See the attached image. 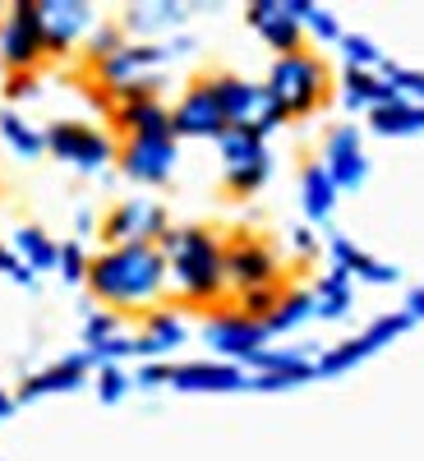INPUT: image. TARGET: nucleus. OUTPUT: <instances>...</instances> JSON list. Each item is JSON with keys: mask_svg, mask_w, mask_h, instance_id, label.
<instances>
[{"mask_svg": "<svg viewBox=\"0 0 424 461\" xmlns=\"http://www.w3.org/2000/svg\"><path fill=\"white\" fill-rule=\"evenodd\" d=\"M93 226H97V221H93V212H79V236H88Z\"/></svg>", "mask_w": 424, "mask_h": 461, "instance_id": "a18cd8bd", "label": "nucleus"}, {"mask_svg": "<svg viewBox=\"0 0 424 461\" xmlns=\"http://www.w3.org/2000/svg\"><path fill=\"white\" fill-rule=\"evenodd\" d=\"M93 360H88V351H74V356H65V360H56V365H47V369H37V374H28L23 383H19V402H37V397H60V393H79L84 383L93 378Z\"/></svg>", "mask_w": 424, "mask_h": 461, "instance_id": "aec40b11", "label": "nucleus"}, {"mask_svg": "<svg viewBox=\"0 0 424 461\" xmlns=\"http://www.w3.org/2000/svg\"><path fill=\"white\" fill-rule=\"evenodd\" d=\"M217 158H221V180L236 199H254L273 180V152H267V139L258 134L226 130L217 139Z\"/></svg>", "mask_w": 424, "mask_h": 461, "instance_id": "423d86ee", "label": "nucleus"}, {"mask_svg": "<svg viewBox=\"0 0 424 461\" xmlns=\"http://www.w3.org/2000/svg\"><path fill=\"white\" fill-rule=\"evenodd\" d=\"M406 314H410V323H415V319L424 323V286H415V291L406 295Z\"/></svg>", "mask_w": 424, "mask_h": 461, "instance_id": "37998d69", "label": "nucleus"}, {"mask_svg": "<svg viewBox=\"0 0 424 461\" xmlns=\"http://www.w3.org/2000/svg\"><path fill=\"white\" fill-rule=\"evenodd\" d=\"M291 249H295V258H314L319 254V236H314L310 226H295L291 230Z\"/></svg>", "mask_w": 424, "mask_h": 461, "instance_id": "79ce46f5", "label": "nucleus"}, {"mask_svg": "<svg viewBox=\"0 0 424 461\" xmlns=\"http://www.w3.org/2000/svg\"><path fill=\"white\" fill-rule=\"evenodd\" d=\"M47 152L56 162L74 167V171H84V176H97L115 162V148L106 130L88 125V121H51L47 125Z\"/></svg>", "mask_w": 424, "mask_h": 461, "instance_id": "6e6552de", "label": "nucleus"}, {"mask_svg": "<svg viewBox=\"0 0 424 461\" xmlns=\"http://www.w3.org/2000/svg\"><path fill=\"white\" fill-rule=\"evenodd\" d=\"M310 319H319L314 314V286H282V295H277V310L267 314V332H295V328H304Z\"/></svg>", "mask_w": 424, "mask_h": 461, "instance_id": "c85d7f7f", "label": "nucleus"}, {"mask_svg": "<svg viewBox=\"0 0 424 461\" xmlns=\"http://www.w3.org/2000/svg\"><path fill=\"white\" fill-rule=\"evenodd\" d=\"M323 171L332 176V185L341 194H356V189L369 180V152H365V139L356 125H332L328 139H323Z\"/></svg>", "mask_w": 424, "mask_h": 461, "instance_id": "dca6fc26", "label": "nucleus"}, {"mask_svg": "<svg viewBox=\"0 0 424 461\" xmlns=\"http://www.w3.org/2000/svg\"><path fill=\"white\" fill-rule=\"evenodd\" d=\"M134 388H171V360H143L134 369Z\"/></svg>", "mask_w": 424, "mask_h": 461, "instance_id": "58836bf2", "label": "nucleus"}, {"mask_svg": "<svg viewBox=\"0 0 424 461\" xmlns=\"http://www.w3.org/2000/svg\"><path fill=\"white\" fill-rule=\"evenodd\" d=\"M32 5H37V23H42V37H47V56H69L97 28V10L88 0H32Z\"/></svg>", "mask_w": 424, "mask_h": 461, "instance_id": "ddd939ff", "label": "nucleus"}, {"mask_svg": "<svg viewBox=\"0 0 424 461\" xmlns=\"http://www.w3.org/2000/svg\"><path fill=\"white\" fill-rule=\"evenodd\" d=\"M337 199H341V189L332 185V176L323 171V162H310V167L300 171V208H304V217H310V226L332 221Z\"/></svg>", "mask_w": 424, "mask_h": 461, "instance_id": "393cba45", "label": "nucleus"}, {"mask_svg": "<svg viewBox=\"0 0 424 461\" xmlns=\"http://www.w3.org/2000/svg\"><path fill=\"white\" fill-rule=\"evenodd\" d=\"M88 263H93V254H88L79 240H65V245H60V267H56V273H60L69 286H79V282H88Z\"/></svg>", "mask_w": 424, "mask_h": 461, "instance_id": "c9c22d12", "label": "nucleus"}, {"mask_svg": "<svg viewBox=\"0 0 424 461\" xmlns=\"http://www.w3.org/2000/svg\"><path fill=\"white\" fill-rule=\"evenodd\" d=\"M369 130L378 139H415V134H424V106L410 97H392L378 111H369Z\"/></svg>", "mask_w": 424, "mask_h": 461, "instance_id": "a878e982", "label": "nucleus"}, {"mask_svg": "<svg viewBox=\"0 0 424 461\" xmlns=\"http://www.w3.org/2000/svg\"><path fill=\"white\" fill-rule=\"evenodd\" d=\"M167 230H171V217L158 199H121L102 217L106 245H162Z\"/></svg>", "mask_w": 424, "mask_h": 461, "instance_id": "9d476101", "label": "nucleus"}, {"mask_svg": "<svg viewBox=\"0 0 424 461\" xmlns=\"http://www.w3.org/2000/svg\"><path fill=\"white\" fill-rule=\"evenodd\" d=\"M0 19H5V5H0Z\"/></svg>", "mask_w": 424, "mask_h": 461, "instance_id": "49530a36", "label": "nucleus"}, {"mask_svg": "<svg viewBox=\"0 0 424 461\" xmlns=\"http://www.w3.org/2000/svg\"><path fill=\"white\" fill-rule=\"evenodd\" d=\"M304 37H314L319 47H337L341 37H346V28H341V19H337L328 5H314V0H304Z\"/></svg>", "mask_w": 424, "mask_h": 461, "instance_id": "2f4dec72", "label": "nucleus"}, {"mask_svg": "<svg viewBox=\"0 0 424 461\" xmlns=\"http://www.w3.org/2000/svg\"><path fill=\"white\" fill-rule=\"evenodd\" d=\"M189 19V5L180 0H152V5H130L125 10V32H134V42H162V37L180 32Z\"/></svg>", "mask_w": 424, "mask_h": 461, "instance_id": "4be33fe9", "label": "nucleus"}, {"mask_svg": "<svg viewBox=\"0 0 424 461\" xmlns=\"http://www.w3.org/2000/svg\"><path fill=\"white\" fill-rule=\"evenodd\" d=\"M277 295H282V286L245 291V295H236V310H240V314H249V319H263V323H267V314L277 310Z\"/></svg>", "mask_w": 424, "mask_h": 461, "instance_id": "4c0bfd02", "label": "nucleus"}, {"mask_svg": "<svg viewBox=\"0 0 424 461\" xmlns=\"http://www.w3.org/2000/svg\"><path fill=\"white\" fill-rule=\"evenodd\" d=\"M0 277H10V282H19V286H32V282H37V273H28L23 258H19L10 245H0Z\"/></svg>", "mask_w": 424, "mask_h": 461, "instance_id": "a19ab883", "label": "nucleus"}, {"mask_svg": "<svg viewBox=\"0 0 424 461\" xmlns=\"http://www.w3.org/2000/svg\"><path fill=\"white\" fill-rule=\"evenodd\" d=\"M171 291L185 304H217L226 286V240L212 226H171L162 236Z\"/></svg>", "mask_w": 424, "mask_h": 461, "instance_id": "f03ea898", "label": "nucleus"}, {"mask_svg": "<svg viewBox=\"0 0 424 461\" xmlns=\"http://www.w3.org/2000/svg\"><path fill=\"white\" fill-rule=\"evenodd\" d=\"M406 328H410V314H406V310H397V314H378L365 332L346 337V341H332L328 351H319V356H314V374H319V378H341L346 369L365 365L369 356L383 351V346H392L397 337H406Z\"/></svg>", "mask_w": 424, "mask_h": 461, "instance_id": "0eeeda50", "label": "nucleus"}, {"mask_svg": "<svg viewBox=\"0 0 424 461\" xmlns=\"http://www.w3.org/2000/svg\"><path fill=\"white\" fill-rule=\"evenodd\" d=\"M267 341H273L267 323L240 314L236 304H217V310H208V319H203V346L212 351V360L245 365V369H249L254 356L267 351Z\"/></svg>", "mask_w": 424, "mask_h": 461, "instance_id": "20e7f679", "label": "nucleus"}, {"mask_svg": "<svg viewBox=\"0 0 424 461\" xmlns=\"http://www.w3.org/2000/svg\"><path fill=\"white\" fill-rule=\"evenodd\" d=\"M171 388L176 393H203V397H217V393H245L249 388V369L245 365H226V360H185V365H171Z\"/></svg>", "mask_w": 424, "mask_h": 461, "instance_id": "a211bd4d", "label": "nucleus"}, {"mask_svg": "<svg viewBox=\"0 0 424 461\" xmlns=\"http://www.w3.org/2000/svg\"><path fill=\"white\" fill-rule=\"evenodd\" d=\"M111 121H115V130H121L125 139H167L171 134V106L162 97L121 102V106H111Z\"/></svg>", "mask_w": 424, "mask_h": 461, "instance_id": "5701e85b", "label": "nucleus"}, {"mask_svg": "<svg viewBox=\"0 0 424 461\" xmlns=\"http://www.w3.org/2000/svg\"><path fill=\"white\" fill-rule=\"evenodd\" d=\"M337 51H341L346 69H383V65H388V56H383V47L374 42L369 32H346L337 42Z\"/></svg>", "mask_w": 424, "mask_h": 461, "instance_id": "7c9ffc66", "label": "nucleus"}, {"mask_svg": "<svg viewBox=\"0 0 424 461\" xmlns=\"http://www.w3.org/2000/svg\"><path fill=\"white\" fill-rule=\"evenodd\" d=\"M121 332H125V323H121L115 310H93L84 319V351H97V346H106L111 337H121Z\"/></svg>", "mask_w": 424, "mask_h": 461, "instance_id": "72a5a7b5", "label": "nucleus"}, {"mask_svg": "<svg viewBox=\"0 0 424 461\" xmlns=\"http://www.w3.org/2000/svg\"><path fill=\"white\" fill-rule=\"evenodd\" d=\"M337 93H341V102L351 106V111H365V115L397 97V88L383 79V69H341Z\"/></svg>", "mask_w": 424, "mask_h": 461, "instance_id": "b1692460", "label": "nucleus"}, {"mask_svg": "<svg viewBox=\"0 0 424 461\" xmlns=\"http://www.w3.org/2000/svg\"><path fill=\"white\" fill-rule=\"evenodd\" d=\"M42 60H47V37L37 23V5L14 0L0 19V65H5V74H37Z\"/></svg>", "mask_w": 424, "mask_h": 461, "instance_id": "1a4fd4ad", "label": "nucleus"}, {"mask_svg": "<svg viewBox=\"0 0 424 461\" xmlns=\"http://www.w3.org/2000/svg\"><path fill=\"white\" fill-rule=\"evenodd\" d=\"M226 286L236 295L263 291V286H282V258H277V249L267 240H258V236L226 240Z\"/></svg>", "mask_w": 424, "mask_h": 461, "instance_id": "f8f14e48", "label": "nucleus"}, {"mask_svg": "<svg viewBox=\"0 0 424 461\" xmlns=\"http://www.w3.org/2000/svg\"><path fill=\"white\" fill-rule=\"evenodd\" d=\"M212 84H217V97H221V106H226V125H230V130H245V134L267 139L273 130L286 125V115H282V106L273 102L267 84L240 79V74H212Z\"/></svg>", "mask_w": 424, "mask_h": 461, "instance_id": "39448f33", "label": "nucleus"}, {"mask_svg": "<svg viewBox=\"0 0 424 461\" xmlns=\"http://www.w3.org/2000/svg\"><path fill=\"white\" fill-rule=\"evenodd\" d=\"M185 341H189V319L180 310L158 304V310L143 314V328L134 332V356H143V360H171Z\"/></svg>", "mask_w": 424, "mask_h": 461, "instance_id": "6ab92c4d", "label": "nucleus"}, {"mask_svg": "<svg viewBox=\"0 0 424 461\" xmlns=\"http://www.w3.org/2000/svg\"><path fill=\"white\" fill-rule=\"evenodd\" d=\"M230 125H226V106H221V97H217V84H212V74L208 79H194L185 93H180V102L171 106V134L176 139H221Z\"/></svg>", "mask_w": 424, "mask_h": 461, "instance_id": "9b49d317", "label": "nucleus"}, {"mask_svg": "<svg viewBox=\"0 0 424 461\" xmlns=\"http://www.w3.org/2000/svg\"><path fill=\"white\" fill-rule=\"evenodd\" d=\"M130 42V37H125V28L121 23H97L93 28V37H88V60L97 65V60H106L111 51H121Z\"/></svg>", "mask_w": 424, "mask_h": 461, "instance_id": "e433bc0d", "label": "nucleus"}, {"mask_svg": "<svg viewBox=\"0 0 424 461\" xmlns=\"http://www.w3.org/2000/svg\"><path fill=\"white\" fill-rule=\"evenodd\" d=\"M383 79H388V84L397 88V97H410V102H419V106H424V69L388 60V65H383Z\"/></svg>", "mask_w": 424, "mask_h": 461, "instance_id": "f704fd0d", "label": "nucleus"}, {"mask_svg": "<svg viewBox=\"0 0 424 461\" xmlns=\"http://www.w3.org/2000/svg\"><path fill=\"white\" fill-rule=\"evenodd\" d=\"M0 93H5L10 102H32L37 93H42V79H37V74H5Z\"/></svg>", "mask_w": 424, "mask_h": 461, "instance_id": "ea45409f", "label": "nucleus"}, {"mask_svg": "<svg viewBox=\"0 0 424 461\" xmlns=\"http://www.w3.org/2000/svg\"><path fill=\"white\" fill-rule=\"evenodd\" d=\"M88 291L102 310H115V314L158 310L162 295L171 291L162 245H106V249H97L88 263Z\"/></svg>", "mask_w": 424, "mask_h": 461, "instance_id": "f257e3e1", "label": "nucleus"}, {"mask_svg": "<svg viewBox=\"0 0 424 461\" xmlns=\"http://www.w3.org/2000/svg\"><path fill=\"white\" fill-rule=\"evenodd\" d=\"M0 139H5V148L14 152V158H23V162H37L47 152V130H37L32 121H23L14 106L0 111Z\"/></svg>", "mask_w": 424, "mask_h": 461, "instance_id": "c756f323", "label": "nucleus"}, {"mask_svg": "<svg viewBox=\"0 0 424 461\" xmlns=\"http://www.w3.org/2000/svg\"><path fill=\"white\" fill-rule=\"evenodd\" d=\"M121 171L139 185H167L180 167V143L167 134V139H125L121 152H115Z\"/></svg>", "mask_w": 424, "mask_h": 461, "instance_id": "f3484780", "label": "nucleus"}, {"mask_svg": "<svg viewBox=\"0 0 424 461\" xmlns=\"http://www.w3.org/2000/svg\"><path fill=\"white\" fill-rule=\"evenodd\" d=\"M14 406H19V397L0 388V420H10V415H14Z\"/></svg>", "mask_w": 424, "mask_h": 461, "instance_id": "c03bdc74", "label": "nucleus"}, {"mask_svg": "<svg viewBox=\"0 0 424 461\" xmlns=\"http://www.w3.org/2000/svg\"><path fill=\"white\" fill-rule=\"evenodd\" d=\"M328 254H332V267H341L351 282H369V286H392L401 277V267L392 263H383L378 254L360 249L356 240H346V236H332L328 240Z\"/></svg>", "mask_w": 424, "mask_h": 461, "instance_id": "412c9836", "label": "nucleus"}, {"mask_svg": "<svg viewBox=\"0 0 424 461\" xmlns=\"http://www.w3.org/2000/svg\"><path fill=\"white\" fill-rule=\"evenodd\" d=\"M245 23L263 37V47H273V56L304 51V0H249Z\"/></svg>", "mask_w": 424, "mask_h": 461, "instance_id": "4468645a", "label": "nucleus"}, {"mask_svg": "<svg viewBox=\"0 0 424 461\" xmlns=\"http://www.w3.org/2000/svg\"><path fill=\"white\" fill-rule=\"evenodd\" d=\"M314 356L310 351H291V346H267L263 356H254L249 365V388L254 393H291L314 383Z\"/></svg>", "mask_w": 424, "mask_h": 461, "instance_id": "2eb2a0df", "label": "nucleus"}, {"mask_svg": "<svg viewBox=\"0 0 424 461\" xmlns=\"http://www.w3.org/2000/svg\"><path fill=\"white\" fill-rule=\"evenodd\" d=\"M356 310V282L341 273V267H328V273L314 282V314L337 323Z\"/></svg>", "mask_w": 424, "mask_h": 461, "instance_id": "bb28decb", "label": "nucleus"}, {"mask_svg": "<svg viewBox=\"0 0 424 461\" xmlns=\"http://www.w3.org/2000/svg\"><path fill=\"white\" fill-rule=\"evenodd\" d=\"M93 388H97V397H102L106 406H115V402L130 397L134 374H130L125 365H97V369H93Z\"/></svg>", "mask_w": 424, "mask_h": 461, "instance_id": "473e14b6", "label": "nucleus"}, {"mask_svg": "<svg viewBox=\"0 0 424 461\" xmlns=\"http://www.w3.org/2000/svg\"><path fill=\"white\" fill-rule=\"evenodd\" d=\"M10 249L23 258L28 273H56V267H60V240H51L42 226H19Z\"/></svg>", "mask_w": 424, "mask_h": 461, "instance_id": "cd10ccee", "label": "nucleus"}, {"mask_svg": "<svg viewBox=\"0 0 424 461\" xmlns=\"http://www.w3.org/2000/svg\"><path fill=\"white\" fill-rule=\"evenodd\" d=\"M267 93L273 102L282 106L286 121H304V115H314L328 93H332V69L323 65L319 51H291V56H273V69H267Z\"/></svg>", "mask_w": 424, "mask_h": 461, "instance_id": "7ed1b4c3", "label": "nucleus"}]
</instances>
